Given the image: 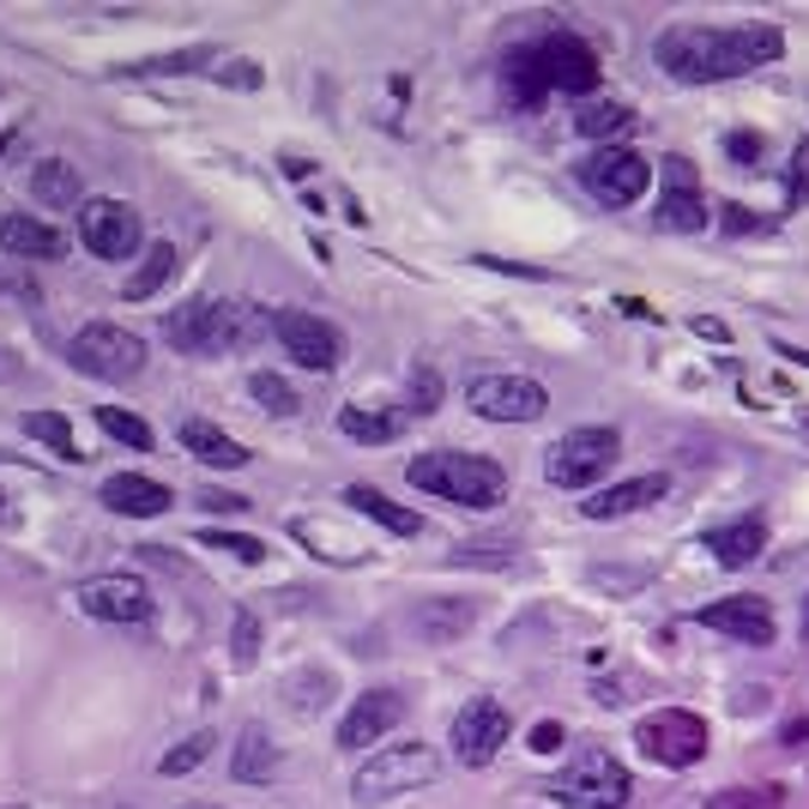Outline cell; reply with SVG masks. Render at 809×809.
Here are the masks:
<instances>
[{"mask_svg": "<svg viewBox=\"0 0 809 809\" xmlns=\"http://www.w3.org/2000/svg\"><path fill=\"white\" fill-rule=\"evenodd\" d=\"M652 55L677 85H718L774 67L786 55V31L779 24H671L659 31Z\"/></svg>", "mask_w": 809, "mask_h": 809, "instance_id": "obj_1", "label": "cell"}, {"mask_svg": "<svg viewBox=\"0 0 809 809\" xmlns=\"http://www.w3.org/2000/svg\"><path fill=\"white\" fill-rule=\"evenodd\" d=\"M273 332V320L254 302H182L163 315V339L188 356H224V351H248Z\"/></svg>", "mask_w": 809, "mask_h": 809, "instance_id": "obj_2", "label": "cell"}, {"mask_svg": "<svg viewBox=\"0 0 809 809\" xmlns=\"http://www.w3.org/2000/svg\"><path fill=\"white\" fill-rule=\"evenodd\" d=\"M405 478L417 490L441 496V502H459V508H502L508 502V471L483 454H454V447H435V454H417L405 466Z\"/></svg>", "mask_w": 809, "mask_h": 809, "instance_id": "obj_3", "label": "cell"}, {"mask_svg": "<svg viewBox=\"0 0 809 809\" xmlns=\"http://www.w3.org/2000/svg\"><path fill=\"white\" fill-rule=\"evenodd\" d=\"M435 774H441V755H435L429 743H387V749H375L356 767L351 798L363 809H375V803H393V798H405V791L429 786Z\"/></svg>", "mask_w": 809, "mask_h": 809, "instance_id": "obj_4", "label": "cell"}, {"mask_svg": "<svg viewBox=\"0 0 809 809\" xmlns=\"http://www.w3.org/2000/svg\"><path fill=\"white\" fill-rule=\"evenodd\" d=\"M616 459H622V435H616L610 423H586V429H568L544 454V478L556 483V490H586V483L605 478Z\"/></svg>", "mask_w": 809, "mask_h": 809, "instance_id": "obj_5", "label": "cell"}, {"mask_svg": "<svg viewBox=\"0 0 809 809\" xmlns=\"http://www.w3.org/2000/svg\"><path fill=\"white\" fill-rule=\"evenodd\" d=\"M550 791H556L562 809H622L628 791H635V774L610 749H581Z\"/></svg>", "mask_w": 809, "mask_h": 809, "instance_id": "obj_6", "label": "cell"}, {"mask_svg": "<svg viewBox=\"0 0 809 809\" xmlns=\"http://www.w3.org/2000/svg\"><path fill=\"white\" fill-rule=\"evenodd\" d=\"M67 356H73V369L92 375V381H134L139 369H146V339L115 327V320H92V327L73 332Z\"/></svg>", "mask_w": 809, "mask_h": 809, "instance_id": "obj_7", "label": "cell"}, {"mask_svg": "<svg viewBox=\"0 0 809 809\" xmlns=\"http://www.w3.org/2000/svg\"><path fill=\"white\" fill-rule=\"evenodd\" d=\"M635 743H640V755L659 762V767H695L701 755H707L713 731H707V718L689 713V707H659L635 725Z\"/></svg>", "mask_w": 809, "mask_h": 809, "instance_id": "obj_8", "label": "cell"}, {"mask_svg": "<svg viewBox=\"0 0 809 809\" xmlns=\"http://www.w3.org/2000/svg\"><path fill=\"white\" fill-rule=\"evenodd\" d=\"M273 339L285 344L290 363H297V369H315V375H332V369L344 363L339 327H327V320L308 315V308H278V315H273Z\"/></svg>", "mask_w": 809, "mask_h": 809, "instance_id": "obj_9", "label": "cell"}, {"mask_svg": "<svg viewBox=\"0 0 809 809\" xmlns=\"http://www.w3.org/2000/svg\"><path fill=\"white\" fill-rule=\"evenodd\" d=\"M466 405L490 423H537L550 411V393L532 375H478L466 387Z\"/></svg>", "mask_w": 809, "mask_h": 809, "instance_id": "obj_10", "label": "cell"}, {"mask_svg": "<svg viewBox=\"0 0 809 809\" xmlns=\"http://www.w3.org/2000/svg\"><path fill=\"white\" fill-rule=\"evenodd\" d=\"M581 182L593 188L605 205H635L652 188V163L628 146H598L593 158L581 163Z\"/></svg>", "mask_w": 809, "mask_h": 809, "instance_id": "obj_11", "label": "cell"}, {"mask_svg": "<svg viewBox=\"0 0 809 809\" xmlns=\"http://www.w3.org/2000/svg\"><path fill=\"white\" fill-rule=\"evenodd\" d=\"M73 605L92 622H146L151 616V586L139 574H92L73 586Z\"/></svg>", "mask_w": 809, "mask_h": 809, "instance_id": "obj_12", "label": "cell"}, {"mask_svg": "<svg viewBox=\"0 0 809 809\" xmlns=\"http://www.w3.org/2000/svg\"><path fill=\"white\" fill-rule=\"evenodd\" d=\"M508 731H513V718H508L502 701L478 695V701H466V707L454 713V755L466 767H490L496 755H502Z\"/></svg>", "mask_w": 809, "mask_h": 809, "instance_id": "obj_13", "label": "cell"}, {"mask_svg": "<svg viewBox=\"0 0 809 809\" xmlns=\"http://www.w3.org/2000/svg\"><path fill=\"white\" fill-rule=\"evenodd\" d=\"M79 242L97 260H127V254H139V212L127 200H85L79 205Z\"/></svg>", "mask_w": 809, "mask_h": 809, "instance_id": "obj_14", "label": "cell"}, {"mask_svg": "<svg viewBox=\"0 0 809 809\" xmlns=\"http://www.w3.org/2000/svg\"><path fill=\"white\" fill-rule=\"evenodd\" d=\"M537 67H544L550 92H574V97L598 92V49L574 31L544 36V43H537Z\"/></svg>", "mask_w": 809, "mask_h": 809, "instance_id": "obj_15", "label": "cell"}, {"mask_svg": "<svg viewBox=\"0 0 809 809\" xmlns=\"http://www.w3.org/2000/svg\"><path fill=\"white\" fill-rule=\"evenodd\" d=\"M695 622L701 628H718V635H737V640H749V647H774V605L767 598H755V593H737V598H718V605H701L695 610Z\"/></svg>", "mask_w": 809, "mask_h": 809, "instance_id": "obj_16", "label": "cell"}, {"mask_svg": "<svg viewBox=\"0 0 809 809\" xmlns=\"http://www.w3.org/2000/svg\"><path fill=\"white\" fill-rule=\"evenodd\" d=\"M400 718H405L400 689H369V695H356V707L339 718V743L344 749H369V743H381Z\"/></svg>", "mask_w": 809, "mask_h": 809, "instance_id": "obj_17", "label": "cell"}, {"mask_svg": "<svg viewBox=\"0 0 809 809\" xmlns=\"http://www.w3.org/2000/svg\"><path fill=\"white\" fill-rule=\"evenodd\" d=\"M170 502H175L170 483L146 478V471H115V478H103V508L127 513V520H158Z\"/></svg>", "mask_w": 809, "mask_h": 809, "instance_id": "obj_18", "label": "cell"}, {"mask_svg": "<svg viewBox=\"0 0 809 809\" xmlns=\"http://www.w3.org/2000/svg\"><path fill=\"white\" fill-rule=\"evenodd\" d=\"M664 490H671V478H664V471H647V478H628V483L598 490L593 502H581V513L586 520H622V513H640V508L664 502Z\"/></svg>", "mask_w": 809, "mask_h": 809, "instance_id": "obj_19", "label": "cell"}, {"mask_svg": "<svg viewBox=\"0 0 809 809\" xmlns=\"http://www.w3.org/2000/svg\"><path fill=\"white\" fill-rule=\"evenodd\" d=\"M61 248H67V236H61L55 224H43V217H31V212H0V254H19V260H55Z\"/></svg>", "mask_w": 809, "mask_h": 809, "instance_id": "obj_20", "label": "cell"}, {"mask_svg": "<svg viewBox=\"0 0 809 809\" xmlns=\"http://www.w3.org/2000/svg\"><path fill=\"white\" fill-rule=\"evenodd\" d=\"M701 544L713 550V562L718 568H749L755 556L767 550V520H755V513H743V520H731V525H713Z\"/></svg>", "mask_w": 809, "mask_h": 809, "instance_id": "obj_21", "label": "cell"}, {"mask_svg": "<svg viewBox=\"0 0 809 809\" xmlns=\"http://www.w3.org/2000/svg\"><path fill=\"white\" fill-rule=\"evenodd\" d=\"M290 537H297V544H308L320 562H339V568H356V562H369V544H363V537L339 532L332 520H302V513H297V520H290Z\"/></svg>", "mask_w": 809, "mask_h": 809, "instance_id": "obj_22", "label": "cell"}, {"mask_svg": "<svg viewBox=\"0 0 809 809\" xmlns=\"http://www.w3.org/2000/svg\"><path fill=\"white\" fill-rule=\"evenodd\" d=\"M182 447L200 459V466H212V471H242V466H248V447H242L236 435H224L217 423H205V417L182 423Z\"/></svg>", "mask_w": 809, "mask_h": 809, "instance_id": "obj_23", "label": "cell"}, {"mask_svg": "<svg viewBox=\"0 0 809 809\" xmlns=\"http://www.w3.org/2000/svg\"><path fill=\"white\" fill-rule=\"evenodd\" d=\"M170 278H175V248H170V242H151V248L139 254V266L121 278V297L127 302H146V297H158Z\"/></svg>", "mask_w": 809, "mask_h": 809, "instance_id": "obj_24", "label": "cell"}, {"mask_svg": "<svg viewBox=\"0 0 809 809\" xmlns=\"http://www.w3.org/2000/svg\"><path fill=\"white\" fill-rule=\"evenodd\" d=\"M400 429H405L400 411H375V405H344L339 411V435H351V441H363V447L400 441Z\"/></svg>", "mask_w": 809, "mask_h": 809, "instance_id": "obj_25", "label": "cell"}, {"mask_svg": "<svg viewBox=\"0 0 809 809\" xmlns=\"http://www.w3.org/2000/svg\"><path fill=\"white\" fill-rule=\"evenodd\" d=\"M344 502H351L356 513H369L375 525H387L393 537H417V532H423V513H411V508H400V502H387V496L369 490V483H351V490H344Z\"/></svg>", "mask_w": 809, "mask_h": 809, "instance_id": "obj_26", "label": "cell"}, {"mask_svg": "<svg viewBox=\"0 0 809 809\" xmlns=\"http://www.w3.org/2000/svg\"><path fill=\"white\" fill-rule=\"evenodd\" d=\"M230 774L242 779V786H254V779H273L278 774V743L266 737L260 725H248L236 737V755H230Z\"/></svg>", "mask_w": 809, "mask_h": 809, "instance_id": "obj_27", "label": "cell"}, {"mask_svg": "<svg viewBox=\"0 0 809 809\" xmlns=\"http://www.w3.org/2000/svg\"><path fill=\"white\" fill-rule=\"evenodd\" d=\"M31 194L43 200V205H61V212H67V205H85L79 170H73V163H61V158H43L31 170Z\"/></svg>", "mask_w": 809, "mask_h": 809, "instance_id": "obj_28", "label": "cell"}, {"mask_svg": "<svg viewBox=\"0 0 809 809\" xmlns=\"http://www.w3.org/2000/svg\"><path fill=\"white\" fill-rule=\"evenodd\" d=\"M508 92H513V103H525V109L550 92L544 67H537V43L532 49H513V55H508Z\"/></svg>", "mask_w": 809, "mask_h": 809, "instance_id": "obj_29", "label": "cell"}, {"mask_svg": "<svg viewBox=\"0 0 809 809\" xmlns=\"http://www.w3.org/2000/svg\"><path fill=\"white\" fill-rule=\"evenodd\" d=\"M659 230H677V236H689V230H707V200L701 194H659Z\"/></svg>", "mask_w": 809, "mask_h": 809, "instance_id": "obj_30", "label": "cell"}, {"mask_svg": "<svg viewBox=\"0 0 809 809\" xmlns=\"http://www.w3.org/2000/svg\"><path fill=\"white\" fill-rule=\"evenodd\" d=\"M471 616H478L471 605H423V610H417V635L441 647V640L466 635V628H471Z\"/></svg>", "mask_w": 809, "mask_h": 809, "instance_id": "obj_31", "label": "cell"}, {"mask_svg": "<svg viewBox=\"0 0 809 809\" xmlns=\"http://www.w3.org/2000/svg\"><path fill=\"white\" fill-rule=\"evenodd\" d=\"M212 73L217 61H212V49H175V55H151V61H134V67H121V73H151V79H175V73Z\"/></svg>", "mask_w": 809, "mask_h": 809, "instance_id": "obj_32", "label": "cell"}, {"mask_svg": "<svg viewBox=\"0 0 809 809\" xmlns=\"http://www.w3.org/2000/svg\"><path fill=\"white\" fill-rule=\"evenodd\" d=\"M24 435H31V441H43V447H55L61 459H85L79 441H73V423L55 417V411H31V417H24Z\"/></svg>", "mask_w": 809, "mask_h": 809, "instance_id": "obj_33", "label": "cell"}, {"mask_svg": "<svg viewBox=\"0 0 809 809\" xmlns=\"http://www.w3.org/2000/svg\"><path fill=\"white\" fill-rule=\"evenodd\" d=\"M248 393L260 400V411H273V417H297V387H290L285 375H273V369H254L248 375Z\"/></svg>", "mask_w": 809, "mask_h": 809, "instance_id": "obj_34", "label": "cell"}, {"mask_svg": "<svg viewBox=\"0 0 809 809\" xmlns=\"http://www.w3.org/2000/svg\"><path fill=\"white\" fill-rule=\"evenodd\" d=\"M628 121H635V109H628V103H586V109L574 115V127H581L586 139H616Z\"/></svg>", "mask_w": 809, "mask_h": 809, "instance_id": "obj_35", "label": "cell"}, {"mask_svg": "<svg viewBox=\"0 0 809 809\" xmlns=\"http://www.w3.org/2000/svg\"><path fill=\"white\" fill-rule=\"evenodd\" d=\"M212 743H217L212 731H194V737H182V743H175V749L158 762V774H163V779H182V774H194V767L205 762V755H212Z\"/></svg>", "mask_w": 809, "mask_h": 809, "instance_id": "obj_36", "label": "cell"}, {"mask_svg": "<svg viewBox=\"0 0 809 809\" xmlns=\"http://www.w3.org/2000/svg\"><path fill=\"white\" fill-rule=\"evenodd\" d=\"M97 423H103V435H115V441L134 447V454H146V447H151V429L134 417V411H121V405H103Z\"/></svg>", "mask_w": 809, "mask_h": 809, "instance_id": "obj_37", "label": "cell"}, {"mask_svg": "<svg viewBox=\"0 0 809 809\" xmlns=\"http://www.w3.org/2000/svg\"><path fill=\"white\" fill-rule=\"evenodd\" d=\"M327 689H332V677H327V671H315V677H290L285 701H290L297 713H320V707H327Z\"/></svg>", "mask_w": 809, "mask_h": 809, "instance_id": "obj_38", "label": "cell"}, {"mask_svg": "<svg viewBox=\"0 0 809 809\" xmlns=\"http://www.w3.org/2000/svg\"><path fill=\"white\" fill-rule=\"evenodd\" d=\"M786 205L791 212H803L809 205V139L791 146V163H786Z\"/></svg>", "mask_w": 809, "mask_h": 809, "instance_id": "obj_39", "label": "cell"}, {"mask_svg": "<svg viewBox=\"0 0 809 809\" xmlns=\"http://www.w3.org/2000/svg\"><path fill=\"white\" fill-rule=\"evenodd\" d=\"M200 544L205 550H230L236 562H266V544H260V537H242V532H212V525H205Z\"/></svg>", "mask_w": 809, "mask_h": 809, "instance_id": "obj_40", "label": "cell"}, {"mask_svg": "<svg viewBox=\"0 0 809 809\" xmlns=\"http://www.w3.org/2000/svg\"><path fill=\"white\" fill-rule=\"evenodd\" d=\"M435 405H441V375H435V369H411V411L429 417Z\"/></svg>", "mask_w": 809, "mask_h": 809, "instance_id": "obj_41", "label": "cell"}, {"mask_svg": "<svg viewBox=\"0 0 809 809\" xmlns=\"http://www.w3.org/2000/svg\"><path fill=\"white\" fill-rule=\"evenodd\" d=\"M725 151H731V163H743V170H755V163H762V134H749V127H737V134H725Z\"/></svg>", "mask_w": 809, "mask_h": 809, "instance_id": "obj_42", "label": "cell"}, {"mask_svg": "<svg viewBox=\"0 0 809 809\" xmlns=\"http://www.w3.org/2000/svg\"><path fill=\"white\" fill-rule=\"evenodd\" d=\"M212 79L236 85V92H254V85H260V67H254V61H217Z\"/></svg>", "mask_w": 809, "mask_h": 809, "instance_id": "obj_43", "label": "cell"}, {"mask_svg": "<svg viewBox=\"0 0 809 809\" xmlns=\"http://www.w3.org/2000/svg\"><path fill=\"white\" fill-rule=\"evenodd\" d=\"M664 194H695V163L689 158H664Z\"/></svg>", "mask_w": 809, "mask_h": 809, "instance_id": "obj_44", "label": "cell"}, {"mask_svg": "<svg viewBox=\"0 0 809 809\" xmlns=\"http://www.w3.org/2000/svg\"><path fill=\"white\" fill-rule=\"evenodd\" d=\"M254 652H260V622H254V610L236 616V664H254Z\"/></svg>", "mask_w": 809, "mask_h": 809, "instance_id": "obj_45", "label": "cell"}, {"mask_svg": "<svg viewBox=\"0 0 809 809\" xmlns=\"http://www.w3.org/2000/svg\"><path fill=\"white\" fill-rule=\"evenodd\" d=\"M562 743H568V731H562L556 718H537V725H532V749H537V755H556Z\"/></svg>", "mask_w": 809, "mask_h": 809, "instance_id": "obj_46", "label": "cell"}, {"mask_svg": "<svg viewBox=\"0 0 809 809\" xmlns=\"http://www.w3.org/2000/svg\"><path fill=\"white\" fill-rule=\"evenodd\" d=\"M718 224H725L731 236H749V230H762V217H755L749 205H718Z\"/></svg>", "mask_w": 809, "mask_h": 809, "instance_id": "obj_47", "label": "cell"}, {"mask_svg": "<svg viewBox=\"0 0 809 809\" xmlns=\"http://www.w3.org/2000/svg\"><path fill=\"white\" fill-rule=\"evenodd\" d=\"M200 502H205V513H242V508H248V496H236V490H205Z\"/></svg>", "mask_w": 809, "mask_h": 809, "instance_id": "obj_48", "label": "cell"}, {"mask_svg": "<svg viewBox=\"0 0 809 809\" xmlns=\"http://www.w3.org/2000/svg\"><path fill=\"white\" fill-rule=\"evenodd\" d=\"M278 163H285V175H290V182H302V175H315V158H297V151H290V158H278Z\"/></svg>", "mask_w": 809, "mask_h": 809, "instance_id": "obj_49", "label": "cell"}, {"mask_svg": "<svg viewBox=\"0 0 809 809\" xmlns=\"http://www.w3.org/2000/svg\"><path fill=\"white\" fill-rule=\"evenodd\" d=\"M695 332H701V339H725V320H707V315H701Z\"/></svg>", "mask_w": 809, "mask_h": 809, "instance_id": "obj_50", "label": "cell"}, {"mask_svg": "<svg viewBox=\"0 0 809 809\" xmlns=\"http://www.w3.org/2000/svg\"><path fill=\"white\" fill-rule=\"evenodd\" d=\"M803 635H809V593H803Z\"/></svg>", "mask_w": 809, "mask_h": 809, "instance_id": "obj_51", "label": "cell"}, {"mask_svg": "<svg viewBox=\"0 0 809 809\" xmlns=\"http://www.w3.org/2000/svg\"><path fill=\"white\" fill-rule=\"evenodd\" d=\"M188 809H217V803H188Z\"/></svg>", "mask_w": 809, "mask_h": 809, "instance_id": "obj_52", "label": "cell"}]
</instances>
